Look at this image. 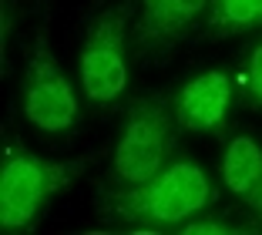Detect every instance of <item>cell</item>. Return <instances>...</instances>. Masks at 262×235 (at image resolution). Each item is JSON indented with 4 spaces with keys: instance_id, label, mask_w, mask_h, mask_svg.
<instances>
[{
    "instance_id": "cell-9",
    "label": "cell",
    "mask_w": 262,
    "mask_h": 235,
    "mask_svg": "<svg viewBox=\"0 0 262 235\" xmlns=\"http://www.w3.org/2000/svg\"><path fill=\"white\" fill-rule=\"evenodd\" d=\"M262 24V0H208V34L235 37Z\"/></svg>"
},
{
    "instance_id": "cell-11",
    "label": "cell",
    "mask_w": 262,
    "mask_h": 235,
    "mask_svg": "<svg viewBox=\"0 0 262 235\" xmlns=\"http://www.w3.org/2000/svg\"><path fill=\"white\" fill-rule=\"evenodd\" d=\"M185 235H222L225 228V222H212V219H195V222H188V225H178Z\"/></svg>"
},
{
    "instance_id": "cell-6",
    "label": "cell",
    "mask_w": 262,
    "mask_h": 235,
    "mask_svg": "<svg viewBox=\"0 0 262 235\" xmlns=\"http://www.w3.org/2000/svg\"><path fill=\"white\" fill-rule=\"evenodd\" d=\"M232 101V84L225 71H205L182 84L175 98V121L182 131H212L225 121Z\"/></svg>"
},
{
    "instance_id": "cell-5",
    "label": "cell",
    "mask_w": 262,
    "mask_h": 235,
    "mask_svg": "<svg viewBox=\"0 0 262 235\" xmlns=\"http://www.w3.org/2000/svg\"><path fill=\"white\" fill-rule=\"evenodd\" d=\"M24 114L37 131L57 135L68 131L77 121V94L64 71L57 68L51 44H47V27H40L34 40V54L27 64V84H24Z\"/></svg>"
},
{
    "instance_id": "cell-12",
    "label": "cell",
    "mask_w": 262,
    "mask_h": 235,
    "mask_svg": "<svg viewBox=\"0 0 262 235\" xmlns=\"http://www.w3.org/2000/svg\"><path fill=\"white\" fill-rule=\"evenodd\" d=\"M249 202H252V208H255V212H262V185H259V191H255V195L249 198Z\"/></svg>"
},
{
    "instance_id": "cell-3",
    "label": "cell",
    "mask_w": 262,
    "mask_h": 235,
    "mask_svg": "<svg viewBox=\"0 0 262 235\" xmlns=\"http://www.w3.org/2000/svg\"><path fill=\"white\" fill-rule=\"evenodd\" d=\"M162 98H141L131 104L121 141L115 148V178L121 185H141L165 168L175 131Z\"/></svg>"
},
{
    "instance_id": "cell-8",
    "label": "cell",
    "mask_w": 262,
    "mask_h": 235,
    "mask_svg": "<svg viewBox=\"0 0 262 235\" xmlns=\"http://www.w3.org/2000/svg\"><path fill=\"white\" fill-rule=\"evenodd\" d=\"M222 182L232 195L252 198L262 185V148L252 138H232L222 155Z\"/></svg>"
},
{
    "instance_id": "cell-1",
    "label": "cell",
    "mask_w": 262,
    "mask_h": 235,
    "mask_svg": "<svg viewBox=\"0 0 262 235\" xmlns=\"http://www.w3.org/2000/svg\"><path fill=\"white\" fill-rule=\"evenodd\" d=\"M212 185L205 172L192 161H175L141 185L108 195V212L118 219L145 222V225H162V228H178L185 219L199 215L212 202Z\"/></svg>"
},
{
    "instance_id": "cell-10",
    "label": "cell",
    "mask_w": 262,
    "mask_h": 235,
    "mask_svg": "<svg viewBox=\"0 0 262 235\" xmlns=\"http://www.w3.org/2000/svg\"><path fill=\"white\" fill-rule=\"evenodd\" d=\"M246 88H249V98L262 108V44L249 54V64H246Z\"/></svg>"
},
{
    "instance_id": "cell-7",
    "label": "cell",
    "mask_w": 262,
    "mask_h": 235,
    "mask_svg": "<svg viewBox=\"0 0 262 235\" xmlns=\"http://www.w3.org/2000/svg\"><path fill=\"white\" fill-rule=\"evenodd\" d=\"M138 20V44H175L178 37H185L195 17L208 7V0H141Z\"/></svg>"
},
{
    "instance_id": "cell-4",
    "label": "cell",
    "mask_w": 262,
    "mask_h": 235,
    "mask_svg": "<svg viewBox=\"0 0 262 235\" xmlns=\"http://www.w3.org/2000/svg\"><path fill=\"white\" fill-rule=\"evenodd\" d=\"M128 14L131 7H111L91 24L81 51V84L91 101L108 104L121 98L128 84V61H124V34H128Z\"/></svg>"
},
{
    "instance_id": "cell-2",
    "label": "cell",
    "mask_w": 262,
    "mask_h": 235,
    "mask_svg": "<svg viewBox=\"0 0 262 235\" xmlns=\"http://www.w3.org/2000/svg\"><path fill=\"white\" fill-rule=\"evenodd\" d=\"M88 161H44L31 152H14L0 172V225L10 232H24L40 219L44 205L64 191Z\"/></svg>"
}]
</instances>
